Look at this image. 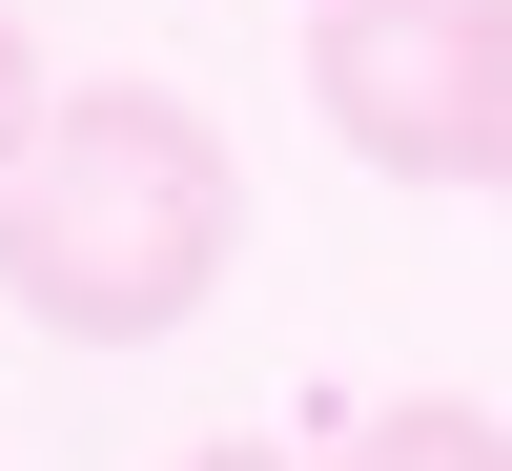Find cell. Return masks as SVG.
Masks as SVG:
<instances>
[{
	"label": "cell",
	"instance_id": "1",
	"mask_svg": "<svg viewBox=\"0 0 512 471\" xmlns=\"http://www.w3.org/2000/svg\"><path fill=\"white\" fill-rule=\"evenodd\" d=\"M246 246V164L185 82H62V123L0 185V308L62 349H164Z\"/></svg>",
	"mask_w": 512,
	"mask_h": 471
},
{
	"label": "cell",
	"instance_id": "2",
	"mask_svg": "<svg viewBox=\"0 0 512 471\" xmlns=\"http://www.w3.org/2000/svg\"><path fill=\"white\" fill-rule=\"evenodd\" d=\"M308 103L369 185H492L512 0H308Z\"/></svg>",
	"mask_w": 512,
	"mask_h": 471
},
{
	"label": "cell",
	"instance_id": "3",
	"mask_svg": "<svg viewBox=\"0 0 512 471\" xmlns=\"http://www.w3.org/2000/svg\"><path fill=\"white\" fill-rule=\"evenodd\" d=\"M308 471H512V410H472V390H390L369 431H328Z\"/></svg>",
	"mask_w": 512,
	"mask_h": 471
},
{
	"label": "cell",
	"instance_id": "4",
	"mask_svg": "<svg viewBox=\"0 0 512 471\" xmlns=\"http://www.w3.org/2000/svg\"><path fill=\"white\" fill-rule=\"evenodd\" d=\"M41 123H62V82H41V41L0 21V185H21V144H41Z\"/></svg>",
	"mask_w": 512,
	"mask_h": 471
},
{
	"label": "cell",
	"instance_id": "5",
	"mask_svg": "<svg viewBox=\"0 0 512 471\" xmlns=\"http://www.w3.org/2000/svg\"><path fill=\"white\" fill-rule=\"evenodd\" d=\"M185 471H308V451H246V431H205V451H185Z\"/></svg>",
	"mask_w": 512,
	"mask_h": 471
},
{
	"label": "cell",
	"instance_id": "6",
	"mask_svg": "<svg viewBox=\"0 0 512 471\" xmlns=\"http://www.w3.org/2000/svg\"><path fill=\"white\" fill-rule=\"evenodd\" d=\"M492 205H512V123H492Z\"/></svg>",
	"mask_w": 512,
	"mask_h": 471
}]
</instances>
